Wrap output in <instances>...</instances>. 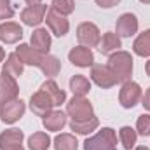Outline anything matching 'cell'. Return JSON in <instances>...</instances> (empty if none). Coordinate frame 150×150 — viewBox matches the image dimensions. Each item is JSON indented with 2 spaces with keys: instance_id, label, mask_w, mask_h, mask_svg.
Segmentation results:
<instances>
[{
  "instance_id": "1",
  "label": "cell",
  "mask_w": 150,
  "mask_h": 150,
  "mask_svg": "<svg viewBox=\"0 0 150 150\" xmlns=\"http://www.w3.org/2000/svg\"><path fill=\"white\" fill-rule=\"evenodd\" d=\"M108 67L117 75L119 82H129L133 74V58L127 51H115L108 58Z\"/></svg>"
},
{
  "instance_id": "2",
  "label": "cell",
  "mask_w": 150,
  "mask_h": 150,
  "mask_svg": "<svg viewBox=\"0 0 150 150\" xmlns=\"http://www.w3.org/2000/svg\"><path fill=\"white\" fill-rule=\"evenodd\" d=\"M84 150H117V134L112 127H103L93 138L84 142Z\"/></svg>"
},
{
  "instance_id": "3",
  "label": "cell",
  "mask_w": 150,
  "mask_h": 150,
  "mask_svg": "<svg viewBox=\"0 0 150 150\" xmlns=\"http://www.w3.org/2000/svg\"><path fill=\"white\" fill-rule=\"evenodd\" d=\"M67 113L72 117V120H75V122L87 120V119L93 117V105L84 96H74L67 103Z\"/></svg>"
},
{
  "instance_id": "4",
  "label": "cell",
  "mask_w": 150,
  "mask_h": 150,
  "mask_svg": "<svg viewBox=\"0 0 150 150\" xmlns=\"http://www.w3.org/2000/svg\"><path fill=\"white\" fill-rule=\"evenodd\" d=\"M77 38L80 42V45H86V47H98L100 45V40H101V33H100V28L94 25V23H80L79 28H77Z\"/></svg>"
},
{
  "instance_id": "5",
  "label": "cell",
  "mask_w": 150,
  "mask_h": 150,
  "mask_svg": "<svg viewBox=\"0 0 150 150\" xmlns=\"http://www.w3.org/2000/svg\"><path fill=\"white\" fill-rule=\"evenodd\" d=\"M91 80L100 86L101 89H110L113 87L119 80H117V75L113 74V70L108 65H93L91 68Z\"/></svg>"
},
{
  "instance_id": "6",
  "label": "cell",
  "mask_w": 150,
  "mask_h": 150,
  "mask_svg": "<svg viewBox=\"0 0 150 150\" xmlns=\"http://www.w3.org/2000/svg\"><path fill=\"white\" fill-rule=\"evenodd\" d=\"M142 87L140 84L129 80V82H124L122 87H120V93H119V101L124 108H133L140 103L142 100Z\"/></svg>"
},
{
  "instance_id": "7",
  "label": "cell",
  "mask_w": 150,
  "mask_h": 150,
  "mask_svg": "<svg viewBox=\"0 0 150 150\" xmlns=\"http://www.w3.org/2000/svg\"><path fill=\"white\" fill-rule=\"evenodd\" d=\"M18 94H19V87H18L16 77L2 70L0 74V105L18 100Z\"/></svg>"
},
{
  "instance_id": "8",
  "label": "cell",
  "mask_w": 150,
  "mask_h": 150,
  "mask_svg": "<svg viewBox=\"0 0 150 150\" xmlns=\"http://www.w3.org/2000/svg\"><path fill=\"white\" fill-rule=\"evenodd\" d=\"M25 110H26V107L21 100H12L7 103H2L0 105V119L5 124H14L16 120H19L23 117Z\"/></svg>"
},
{
  "instance_id": "9",
  "label": "cell",
  "mask_w": 150,
  "mask_h": 150,
  "mask_svg": "<svg viewBox=\"0 0 150 150\" xmlns=\"http://www.w3.org/2000/svg\"><path fill=\"white\" fill-rule=\"evenodd\" d=\"M30 108L35 115H40L44 117L45 113H49L52 108H54V101L51 100V96L45 93V91H37L35 94H32L30 98Z\"/></svg>"
},
{
  "instance_id": "10",
  "label": "cell",
  "mask_w": 150,
  "mask_h": 150,
  "mask_svg": "<svg viewBox=\"0 0 150 150\" xmlns=\"http://www.w3.org/2000/svg\"><path fill=\"white\" fill-rule=\"evenodd\" d=\"M45 21H47V26L49 30L56 35V37H65L70 30V23L67 19V16H61L58 14L56 11H47V16H45Z\"/></svg>"
},
{
  "instance_id": "11",
  "label": "cell",
  "mask_w": 150,
  "mask_h": 150,
  "mask_svg": "<svg viewBox=\"0 0 150 150\" xmlns=\"http://www.w3.org/2000/svg\"><path fill=\"white\" fill-rule=\"evenodd\" d=\"M47 14V7L44 4H37V5H28L26 9L21 11V21L28 26H38Z\"/></svg>"
},
{
  "instance_id": "12",
  "label": "cell",
  "mask_w": 150,
  "mask_h": 150,
  "mask_svg": "<svg viewBox=\"0 0 150 150\" xmlns=\"http://www.w3.org/2000/svg\"><path fill=\"white\" fill-rule=\"evenodd\" d=\"M115 30H117V35L119 37H131L138 32V19L134 14L131 12H124L117 23H115Z\"/></svg>"
},
{
  "instance_id": "13",
  "label": "cell",
  "mask_w": 150,
  "mask_h": 150,
  "mask_svg": "<svg viewBox=\"0 0 150 150\" xmlns=\"http://www.w3.org/2000/svg\"><path fill=\"white\" fill-rule=\"evenodd\" d=\"M68 59L74 63L75 67H80V68H87V67H93V61H94V56H93V51L86 45H77L74 47L70 52H68Z\"/></svg>"
},
{
  "instance_id": "14",
  "label": "cell",
  "mask_w": 150,
  "mask_h": 150,
  "mask_svg": "<svg viewBox=\"0 0 150 150\" xmlns=\"http://www.w3.org/2000/svg\"><path fill=\"white\" fill-rule=\"evenodd\" d=\"M23 38V28L14 21H5L0 25V40L4 44H16Z\"/></svg>"
},
{
  "instance_id": "15",
  "label": "cell",
  "mask_w": 150,
  "mask_h": 150,
  "mask_svg": "<svg viewBox=\"0 0 150 150\" xmlns=\"http://www.w3.org/2000/svg\"><path fill=\"white\" fill-rule=\"evenodd\" d=\"M16 54L21 59L23 65H32V67H38L40 61H42V58H44L42 52H38L37 49H33L28 44H19L18 49H16Z\"/></svg>"
},
{
  "instance_id": "16",
  "label": "cell",
  "mask_w": 150,
  "mask_h": 150,
  "mask_svg": "<svg viewBox=\"0 0 150 150\" xmlns=\"http://www.w3.org/2000/svg\"><path fill=\"white\" fill-rule=\"evenodd\" d=\"M42 124L47 131H59L67 124V113L61 110H51L49 113L44 115Z\"/></svg>"
},
{
  "instance_id": "17",
  "label": "cell",
  "mask_w": 150,
  "mask_h": 150,
  "mask_svg": "<svg viewBox=\"0 0 150 150\" xmlns=\"http://www.w3.org/2000/svg\"><path fill=\"white\" fill-rule=\"evenodd\" d=\"M32 47L37 49L42 54H49L51 49V35L47 33L45 28H38L32 33Z\"/></svg>"
},
{
  "instance_id": "18",
  "label": "cell",
  "mask_w": 150,
  "mask_h": 150,
  "mask_svg": "<svg viewBox=\"0 0 150 150\" xmlns=\"http://www.w3.org/2000/svg\"><path fill=\"white\" fill-rule=\"evenodd\" d=\"M23 140H25L23 131H19V129H7V131H4L0 134V150L18 147V145L23 143Z\"/></svg>"
},
{
  "instance_id": "19",
  "label": "cell",
  "mask_w": 150,
  "mask_h": 150,
  "mask_svg": "<svg viewBox=\"0 0 150 150\" xmlns=\"http://www.w3.org/2000/svg\"><path fill=\"white\" fill-rule=\"evenodd\" d=\"M40 89L45 91V93L51 96V100L54 101V107H59V105L65 103V100H67V93H65L63 89H59V86H58L52 79L45 80V82L40 86Z\"/></svg>"
},
{
  "instance_id": "20",
  "label": "cell",
  "mask_w": 150,
  "mask_h": 150,
  "mask_svg": "<svg viewBox=\"0 0 150 150\" xmlns=\"http://www.w3.org/2000/svg\"><path fill=\"white\" fill-rule=\"evenodd\" d=\"M119 47H120V37L117 33H112V32L105 33L103 38L100 40V45H98L101 54H112L115 51H119Z\"/></svg>"
},
{
  "instance_id": "21",
  "label": "cell",
  "mask_w": 150,
  "mask_h": 150,
  "mask_svg": "<svg viewBox=\"0 0 150 150\" xmlns=\"http://www.w3.org/2000/svg\"><path fill=\"white\" fill-rule=\"evenodd\" d=\"M38 68L47 75V77H56V75L59 74V70H61V63H59L58 58H54L51 54H44Z\"/></svg>"
},
{
  "instance_id": "22",
  "label": "cell",
  "mask_w": 150,
  "mask_h": 150,
  "mask_svg": "<svg viewBox=\"0 0 150 150\" xmlns=\"http://www.w3.org/2000/svg\"><path fill=\"white\" fill-rule=\"evenodd\" d=\"M133 51L134 54L142 56V58H147L150 56V30H145L143 33H140L134 44H133Z\"/></svg>"
},
{
  "instance_id": "23",
  "label": "cell",
  "mask_w": 150,
  "mask_h": 150,
  "mask_svg": "<svg viewBox=\"0 0 150 150\" xmlns=\"http://www.w3.org/2000/svg\"><path fill=\"white\" fill-rule=\"evenodd\" d=\"M100 126V120H98V117H91V119H87V120H80V122H75L72 120L70 122V129L75 131V133H79V134H89V133H93L96 127Z\"/></svg>"
},
{
  "instance_id": "24",
  "label": "cell",
  "mask_w": 150,
  "mask_h": 150,
  "mask_svg": "<svg viewBox=\"0 0 150 150\" xmlns=\"http://www.w3.org/2000/svg\"><path fill=\"white\" fill-rule=\"evenodd\" d=\"M70 89L74 96H86L91 91V82L84 75H74L70 79Z\"/></svg>"
},
{
  "instance_id": "25",
  "label": "cell",
  "mask_w": 150,
  "mask_h": 150,
  "mask_svg": "<svg viewBox=\"0 0 150 150\" xmlns=\"http://www.w3.org/2000/svg\"><path fill=\"white\" fill-rule=\"evenodd\" d=\"M54 149L56 150H77L79 149V142L74 134L70 133H61L54 138Z\"/></svg>"
},
{
  "instance_id": "26",
  "label": "cell",
  "mask_w": 150,
  "mask_h": 150,
  "mask_svg": "<svg viewBox=\"0 0 150 150\" xmlns=\"http://www.w3.org/2000/svg\"><path fill=\"white\" fill-rule=\"evenodd\" d=\"M28 147L30 150H49L51 147V138L45 134V133H33L30 138H28Z\"/></svg>"
},
{
  "instance_id": "27",
  "label": "cell",
  "mask_w": 150,
  "mask_h": 150,
  "mask_svg": "<svg viewBox=\"0 0 150 150\" xmlns=\"http://www.w3.org/2000/svg\"><path fill=\"white\" fill-rule=\"evenodd\" d=\"M2 70L7 72V74H11L12 77H19V75H23V63H21V59L18 58L16 52L9 54V58H7V61H5V65H4Z\"/></svg>"
},
{
  "instance_id": "28",
  "label": "cell",
  "mask_w": 150,
  "mask_h": 150,
  "mask_svg": "<svg viewBox=\"0 0 150 150\" xmlns=\"http://www.w3.org/2000/svg\"><path fill=\"white\" fill-rule=\"evenodd\" d=\"M119 136H120L122 147H124L126 150H131L134 145H136L138 133H136L133 127H129V126H124V127H120V131H119Z\"/></svg>"
},
{
  "instance_id": "29",
  "label": "cell",
  "mask_w": 150,
  "mask_h": 150,
  "mask_svg": "<svg viewBox=\"0 0 150 150\" xmlns=\"http://www.w3.org/2000/svg\"><path fill=\"white\" fill-rule=\"evenodd\" d=\"M51 9L56 11V12L61 14V16H68V14L74 12L75 4H74V0H52Z\"/></svg>"
},
{
  "instance_id": "30",
  "label": "cell",
  "mask_w": 150,
  "mask_h": 150,
  "mask_svg": "<svg viewBox=\"0 0 150 150\" xmlns=\"http://www.w3.org/2000/svg\"><path fill=\"white\" fill-rule=\"evenodd\" d=\"M136 133L142 136H149L150 134V113H143L138 117L136 120Z\"/></svg>"
},
{
  "instance_id": "31",
  "label": "cell",
  "mask_w": 150,
  "mask_h": 150,
  "mask_svg": "<svg viewBox=\"0 0 150 150\" xmlns=\"http://www.w3.org/2000/svg\"><path fill=\"white\" fill-rule=\"evenodd\" d=\"M14 16V7L11 0H0V19H11Z\"/></svg>"
},
{
  "instance_id": "32",
  "label": "cell",
  "mask_w": 150,
  "mask_h": 150,
  "mask_svg": "<svg viewBox=\"0 0 150 150\" xmlns=\"http://www.w3.org/2000/svg\"><path fill=\"white\" fill-rule=\"evenodd\" d=\"M101 9H110V7H115L120 0H94Z\"/></svg>"
},
{
  "instance_id": "33",
  "label": "cell",
  "mask_w": 150,
  "mask_h": 150,
  "mask_svg": "<svg viewBox=\"0 0 150 150\" xmlns=\"http://www.w3.org/2000/svg\"><path fill=\"white\" fill-rule=\"evenodd\" d=\"M142 105H143V108L150 110V87L147 89V93L142 96Z\"/></svg>"
},
{
  "instance_id": "34",
  "label": "cell",
  "mask_w": 150,
  "mask_h": 150,
  "mask_svg": "<svg viewBox=\"0 0 150 150\" xmlns=\"http://www.w3.org/2000/svg\"><path fill=\"white\" fill-rule=\"evenodd\" d=\"M28 5H37V4H42V0H25Z\"/></svg>"
},
{
  "instance_id": "35",
  "label": "cell",
  "mask_w": 150,
  "mask_h": 150,
  "mask_svg": "<svg viewBox=\"0 0 150 150\" xmlns=\"http://www.w3.org/2000/svg\"><path fill=\"white\" fill-rule=\"evenodd\" d=\"M4 58H5V51H4V47L0 45V63L4 61Z\"/></svg>"
},
{
  "instance_id": "36",
  "label": "cell",
  "mask_w": 150,
  "mask_h": 150,
  "mask_svg": "<svg viewBox=\"0 0 150 150\" xmlns=\"http://www.w3.org/2000/svg\"><path fill=\"white\" fill-rule=\"evenodd\" d=\"M5 150H25L21 145H18V147H11V149H5Z\"/></svg>"
},
{
  "instance_id": "37",
  "label": "cell",
  "mask_w": 150,
  "mask_h": 150,
  "mask_svg": "<svg viewBox=\"0 0 150 150\" xmlns=\"http://www.w3.org/2000/svg\"><path fill=\"white\" fill-rule=\"evenodd\" d=\"M145 70H147V75L150 77V59L147 61V67H145Z\"/></svg>"
},
{
  "instance_id": "38",
  "label": "cell",
  "mask_w": 150,
  "mask_h": 150,
  "mask_svg": "<svg viewBox=\"0 0 150 150\" xmlns=\"http://www.w3.org/2000/svg\"><path fill=\"white\" fill-rule=\"evenodd\" d=\"M134 150H150V149H147V147H138V149H134Z\"/></svg>"
},
{
  "instance_id": "39",
  "label": "cell",
  "mask_w": 150,
  "mask_h": 150,
  "mask_svg": "<svg viewBox=\"0 0 150 150\" xmlns=\"http://www.w3.org/2000/svg\"><path fill=\"white\" fill-rule=\"evenodd\" d=\"M142 4H150V0H140Z\"/></svg>"
}]
</instances>
